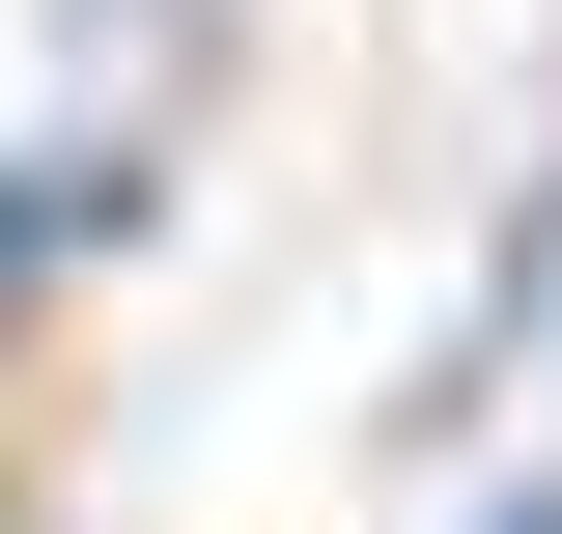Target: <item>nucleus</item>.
<instances>
[{
  "label": "nucleus",
  "instance_id": "nucleus-1",
  "mask_svg": "<svg viewBox=\"0 0 562 534\" xmlns=\"http://www.w3.org/2000/svg\"><path fill=\"white\" fill-rule=\"evenodd\" d=\"M479 534H562V478H506V507H479Z\"/></svg>",
  "mask_w": 562,
  "mask_h": 534
},
{
  "label": "nucleus",
  "instance_id": "nucleus-2",
  "mask_svg": "<svg viewBox=\"0 0 562 534\" xmlns=\"http://www.w3.org/2000/svg\"><path fill=\"white\" fill-rule=\"evenodd\" d=\"M85 29H113V0H85Z\"/></svg>",
  "mask_w": 562,
  "mask_h": 534
}]
</instances>
